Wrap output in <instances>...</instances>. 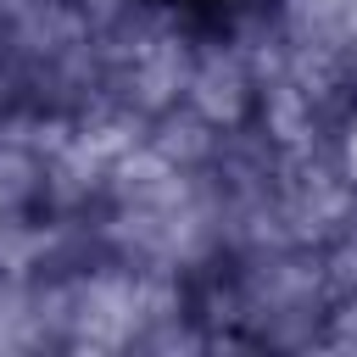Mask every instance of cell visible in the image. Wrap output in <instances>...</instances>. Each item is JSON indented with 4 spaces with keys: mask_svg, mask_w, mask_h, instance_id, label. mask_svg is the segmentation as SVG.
I'll list each match as a JSON object with an SVG mask.
<instances>
[{
    "mask_svg": "<svg viewBox=\"0 0 357 357\" xmlns=\"http://www.w3.org/2000/svg\"><path fill=\"white\" fill-rule=\"evenodd\" d=\"M67 290H73V318H67L73 351H123L139 340V329H145L139 268L100 257L89 268H67Z\"/></svg>",
    "mask_w": 357,
    "mask_h": 357,
    "instance_id": "1",
    "label": "cell"
},
{
    "mask_svg": "<svg viewBox=\"0 0 357 357\" xmlns=\"http://www.w3.org/2000/svg\"><path fill=\"white\" fill-rule=\"evenodd\" d=\"M190 73H195V45L167 22L156 39H145V45L117 67V78H112V100H128L134 112L156 117V112H167V106L184 100Z\"/></svg>",
    "mask_w": 357,
    "mask_h": 357,
    "instance_id": "2",
    "label": "cell"
},
{
    "mask_svg": "<svg viewBox=\"0 0 357 357\" xmlns=\"http://www.w3.org/2000/svg\"><path fill=\"white\" fill-rule=\"evenodd\" d=\"M184 100H190L206 123H218V128L251 123V117H257V78H251L245 50H240V45H201Z\"/></svg>",
    "mask_w": 357,
    "mask_h": 357,
    "instance_id": "3",
    "label": "cell"
},
{
    "mask_svg": "<svg viewBox=\"0 0 357 357\" xmlns=\"http://www.w3.org/2000/svg\"><path fill=\"white\" fill-rule=\"evenodd\" d=\"M184 195H190V173L173 167L151 139L112 162L106 201H117V206H173V201H184Z\"/></svg>",
    "mask_w": 357,
    "mask_h": 357,
    "instance_id": "4",
    "label": "cell"
},
{
    "mask_svg": "<svg viewBox=\"0 0 357 357\" xmlns=\"http://www.w3.org/2000/svg\"><path fill=\"white\" fill-rule=\"evenodd\" d=\"M145 139L173 162V167H184V173H201V167H212L218 162V145H223V128L218 123H206L190 100H178V106H167V112H156L151 117V128H145Z\"/></svg>",
    "mask_w": 357,
    "mask_h": 357,
    "instance_id": "5",
    "label": "cell"
},
{
    "mask_svg": "<svg viewBox=\"0 0 357 357\" xmlns=\"http://www.w3.org/2000/svg\"><path fill=\"white\" fill-rule=\"evenodd\" d=\"M324 251V279H329V290L335 296H351L357 290V223H346L329 245H318Z\"/></svg>",
    "mask_w": 357,
    "mask_h": 357,
    "instance_id": "6",
    "label": "cell"
},
{
    "mask_svg": "<svg viewBox=\"0 0 357 357\" xmlns=\"http://www.w3.org/2000/svg\"><path fill=\"white\" fill-rule=\"evenodd\" d=\"M335 156H340V173H346V184L357 190V106L335 123Z\"/></svg>",
    "mask_w": 357,
    "mask_h": 357,
    "instance_id": "7",
    "label": "cell"
},
{
    "mask_svg": "<svg viewBox=\"0 0 357 357\" xmlns=\"http://www.w3.org/2000/svg\"><path fill=\"white\" fill-rule=\"evenodd\" d=\"M346 33H351V45H357V0H346Z\"/></svg>",
    "mask_w": 357,
    "mask_h": 357,
    "instance_id": "8",
    "label": "cell"
},
{
    "mask_svg": "<svg viewBox=\"0 0 357 357\" xmlns=\"http://www.w3.org/2000/svg\"><path fill=\"white\" fill-rule=\"evenodd\" d=\"M11 212H22V206H11V201H6V195H0V218H11Z\"/></svg>",
    "mask_w": 357,
    "mask_h": 357,
    "instance_id": "9",
    "label": "cell"
}]
</instances>
